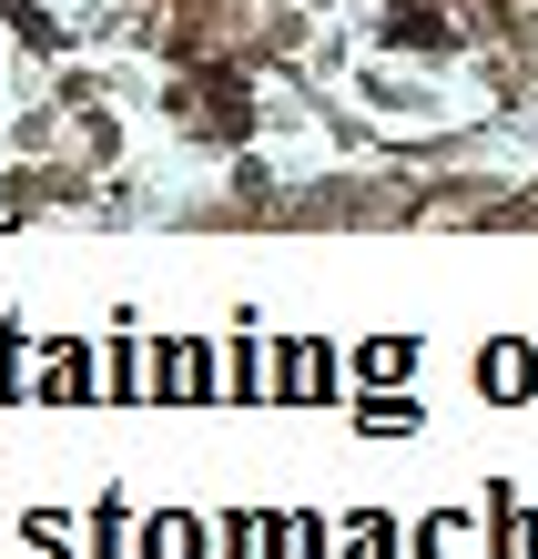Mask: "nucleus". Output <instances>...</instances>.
<instances>
[{
    "mask_svg": "<svg viewBox=\"0 0 538 559\" xmlns=\"http://www.w3.org/2000/svg\"><path fill=\"white\" fill-rule=\"evenodd\" d=\"M386 41H407V51H457V21H447V0H386Z\"/></svg>",
    "mask_w": 538,
    "mask_h": 559,
    "instance_id": "1",
    "label": "nucleus"
},
{
    "mask_svg": "<svg viewBox=\"0 0 538 559\" xmlns=\"http://www.w3.org/2000/svg\"><path fill=\"white\" fill-rule=\"evenodd\" d=\"M264 386H275V397H335L346 377H335V356H325L315 336H295V346H285V367L264 377Z\"/></svg>",
    "mask_w": 538,
    "mask_h": 559,
    "instance_id": "2",
    "label": "nucleus"
},
{
    "mask_svg": "<svg viewBox=\"0 0 538 559\" xmlns=\"http://www.w3.org/2000/svg\"><path fill=\"white\" fill-rule=\"evenodd\" d=\"M153 397H214V356L204 346H153Z\"/></svg>",
    "mask_w": 538,
    "mask_h": 559,
    "instance_id": "3",
    "label": "nucleus"
},
{
    "mask_svg": "<svg viewBox=\"0 0 538 559\" xmlns=\"http://www.w3.org/2000/svg\"><path fill=\"white\" fill-rule=\"evenodd\" d=\"M528 386H538V356H528V346H488V356H478V397H509V407H518Z\"/></svg>",
    "mask_w": 538,
    "mask_h": 559,
    "instance_id": "4",
    "label": "nucleus"
},
{
    "mask_svg": "<svg viewBox=\"0 0 538 559\" xmlns=\"http://www.w3.org/2000/svg\"><path fill=\"white\" fill-rule=\"evenodd\" d=\"M92 386H103L92 346H82V336H61V346H51V367H41V397H92Z\"/></svg>",
    "mask_w": 538,
    "mask_h": 559,
    "instance_id": "5",
    "label": "nucleus"
},
{
    "mask_svg": "<svg viewBox=\"0 0 538 559\" xmlns=\"http://www.w3.org/2000/svg\"><path fill=\"white\" fill-rule=\"evenodd\" d=\"M132 559H204V519H193V509H163Z\"/></svg>",
    "mask_w": 538,
    "mask_h": 559,
    "instance_id": "6",
    "label": "nucleus"
},
{
    "mask_svg": "<svg viewBox=\"0 0 538 559\" xmlns=\"http://www.w3.org/2000/svg\"><path fill=\"white\" fill-rule=\"evenodd\" d=\"M356 377H366V386H407V377H417V336H376V346L356 356Z\"/></svg>",
    "mask_w": 538,
    "mask_h": 559,
    "instance_id": "7",
    "label": "nucleus"
},
{
    "mask_svg": "<svg viewBox=\"0 0 538 559\" xmlns=\"http://www.w3.org/2000/svg\"><path fill=\"white\" fill-rule=\"evenodd\" d=\"M356 427H366V438H417L427 417H417V397H366V407H356Z\"/></svg>",
    "mask_w": 538,
    "mask_h": 559,
    "instance_id": "8",
    "label": "nucleus"
},
{
    "mask_svg": "<svg viewBox=\"0 0 538 559\" xmlns=\"http://www.w3.org/2000/svg\"><path fill=\"white\" fill-rule=\"evenodd\" d=\"M103 386H112V397H143V386H153V356L143 346H112V377Z\"/></svg>",
    "mask_w": 538,
    "mask_h": 559,
    "instance_id": "9",
    "label": "nucleus"
},
{
    "mask_svg": "<svg viewBox=\"0 0 538 559\" xmlns=\"http://www.w3.org/2000/svg\"><path fill=\"white\" fill-rule=\"evenodd\" d=\"M224 559H275V539H264V519H244V509H234V519H224Z\"/></svg>",
    "mask_w": 538,
    "mask_h": 559,
    "instance_id": "10",
    "label": "nucleus"
},
{
    "mask_svg": "<svg viewBox=\"0 0 538 559\" xmlns=\"http://www.w3.org/2000/svg\"><path fill=\"white\" fill-rule=\"evenodd\" d=\"M224 386H234V397H264V356H254V346H234V367H224Z\"/></svg>",
    "mask_w": 538,
    "mask_h": 559,
    "instance_id": "11",
    "label": "nucleus"
},
{
    "mask_svg": "<svg viewBox=\"0 0 538 559\" xmlns=\"http://www.w3.org/2000/svg\"><path fill=\"white\" fill-rule=\"evenodd\" d=\"M275 559H325V530H315V519H295V530H285V549Z\"/></svg>",
    "mask_w": 538,
    "mask_h": 559,
    "instance_id": "12",
    "label": "nucleus"
},
{
    "mask_svg": "<svg viewBox=\"0 0 538 559\" xmlns=\"http://www.w3.org/2000/svg\"><path fill=\"white\" fill-rule=\"evenodd\" d=\"M0 397H21V325H0Z\"/></svg>",
    "mask_w": 538,
    "mask_h": 559,
    "instance_id": "13",
    "label": "nucleus"
}]
</instances>
